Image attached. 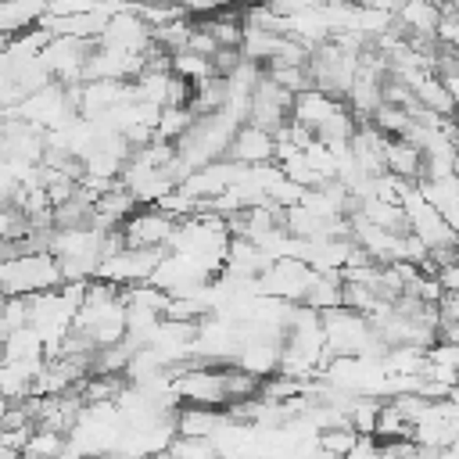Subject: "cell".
Listing matches in <instances>:
<instances>
[{
  "instance_id": "cell-1",
  "label": "cell",
  "mask_w": 459,
  "mask_h": 459,
  "mask_svg": "<svg viewBox=\"0 0 459 459\" xmlns=\"http://www.w3.org/2000/svg\"><path fill=\"white\" fill-rule=\"evenodd\" d=\"M4 294H39L50 287L65 283L61 262L54 251H22V255H7L4 258Z\"/></svg>"
},
{
  "instance_id": "cell-2",
  "label": "cell",
  "mask_w": 459,
  "mask_h": 459,
  "mask_svg": "<svg viewBox=\"0 0 459 459\" xmlns=\"http://www.w3.org/2000/svg\"><path fill=\"white\" fill-rule=\"evenodd\" d=\"M179 230V219L169 215L165 208L158 204H140L126 222H122V233H126V244L133 247H169L172 237Z\"/></svg>"
},
{
  "instance_id": "cell-3",
  "label": "cell",
  "mask_w": 459,
  "mask_h": 459,
  "mask_svg": "<svg viewBox=\"0 0 459 459\" xmlns=\"http://www.w3.org/2000/svg\"><path fill=\"white\" fill-rule=\"evenodd\" d=\"M230 158H237L240 165H265V161H276V133H273V129H262V126H255V122H244V126L233 133Z\"/></svg>"
},
{
  "instance_id": "cell-4",
  "label": "cell",
  "mask_w": 459,
  "mask_h": 459,
  "mask_svg": "<svg viewBox=\"0 0 459 459\" xmlns=\"http://www.w3.org/2000/svg\"><path fill=\"white\" fill-rule=\"evenodd\" d=\"M355 445H359V430L351 423H333L316 434V452H326V455H351Z\"/></svg>"
}]
</instances>
